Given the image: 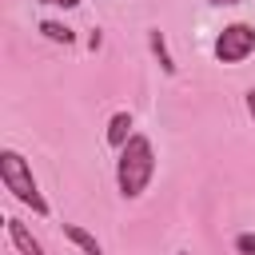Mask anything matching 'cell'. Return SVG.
<instances>
[{"instance_id":"cell-2","label":"cell","mask_w":255,"mask_h":255,"mask_svg":"<svg viewBox=\"0 0 255 255\" xmlns=\"http://www.w3.org/2000/svg\"><path fill=\"white\" fill-rule=\"evenodd\" d=\"M0 179H4V187H8L20 203H28L36 215H48V199L40 195V187H36V179H32V167H28V159H24L20 151H12V147L0 151Z\"/></svg>"},{"instance_id":"cell-3","label":"cell","mask_w":255,"mask_h":255,"mask_svg":"<svg viewBox=\"0 0 255 255\" xmlns=\"http://www.w3.org/2000/svg\"><path fill=\"white\" fill-rule=\"evenodd\" d=\"M255 52V28L251 24H227L215 40V60L219 64H243Z\"/></svg>"},{"instance_id":"cell-7","label":"cell","mask_w":255,"mask_h":255,"mask_svg":"<svg viewBox=\"0 0 255 255\" xmlns=\"http://www.w3.org/2000/svg\"><path fill=\"white\" fill-rule=\"evenodd\" d=\"M147 44H151V52L159 56V68H163V72H175V60H171V52H167V44H163V32H159V28H151V32H147Z\"/></svg>"},{"instance_id":"cell-6","label":"cell","mask_w":255,"mask_h":255,"mask_svg":"<svg viewBox=\"0 0 255 255\" xmlns=\"http://www.w3.org/2000/svg\"><path fill=\"white\" fill-rule=\"evenodd\" d=\"M64 235H68V239H72L84 255H104V247L96 243V235H92V231H84L80 223H64Z\"/></svg>"},{"instance_id":"cell-10","label":"cell","mask_w":255,"mask_h":255,"mask_svg":"<svg viewBox=\"0 0 255 255\" xmlns=\"http://www.w3.org/2000/svg\"><path fill=\"white\" fill-rule=\"evenodd\" d=\"M40 4H60V8H76L80 0H40Z\"/></svg>"},{"instance_id":"cell-8","label":"cell","mask_w":255,"mask_h":255,"mask_svg":"<svg viewBox=\"0 0 255 255\" xmlns=\"http://www.w3.org/2000/svg\"><path fill=\"white\" fill-rule=\"evenodd\" d=\"M40 32H44L48 40H56V44H72V28H68V24H60V20H44V24H40Z\"/></svg>"},{"instance_id":"cell-9","label":"cell","mask_w":255,"mask_h":255,"mask_svg":"<svg viewBox=\"0 0 255 255\" xmlns=\"http://www.w3.org/2000/svg\"><path fill=\"white\" fill-rule=\"evenodd\" d=\"M235 251H239V255H255V231H243V235L235 239Z\"/></svg>"},{"instance_id":"cell-13","label":"cell","mask_w":255,"mask_h":255,"mask_svg":"<svg viewBox=\"0 0 255 255\" xmlns=\"http://www.w3.org/2000/svg\"><path fill=\"white\" fill-rule=\"evenodd\" d=\"M179 255H187V251H179Z\"/></svg>"},{"instance_id":"cell-1","label":"cell","mask_w":255,"mask_h":255,"mask_svg":"<svg viewBox=\"0 0 255 255\" xmlns=\"http://www.w3.org/2000/svg\"><path fill=\"white\" fill-rule=\"evenodd\" d=\"M155 175V151H151V139L147 135H131L124 147H120V159H116V183H120V195L124 199H139L147 191Z\"/></svg>"},{"instance_id":"cell-11","label":"cell","mask_w":255,"mask_h":255,"mask_svg":"<svg viewBox=\"0 0 255 255\" xmlns=\"http://www.w3.org/2000/svg\"><path fill=\"white\" fill-rule=\"evenodd\" d=\"M247 112H251V120H255V88L247 92Z\"/></svg>"},{"instance_id":"cell-12","label":"cell","mask_w":255,"mask_h":255,"mask_svg":"<svg viewBox=\"0 0 255 255\" xmlns=\"http://www.w3.org/2000/svg\"><path fill=\"white\" fill-rule=\"evenodd\" d=\"M207 4H239V0H207Z\"/></svg>"},{"instance_id":"cell-5","label":"cell","mask_w":255,"mask_h":255,"mask_svg":"<svg viewBox=\"0 0 255 255\" xmlns=\"http://www.w3.org/2000/svg\"><path fill=\"white\" fill-rule=\"evenodd\" d=\"M131 135H135V131H131V116H128V112H116V116L108 120V143H112V147H124Z\"/></svg>"},{"instance_id":"cell-4","label":"cell","mask_w":255,"mask_h":255,"mask_svg":"<svg viewBox=\"0 0 255 255\" xmlns=\"http://www.w3.org/2000/svg\"><path fill=\"white\" fill-rule=\"evenodd\" d=\"M8 239L16 243V251L20 255H44V243L28 231V223H20V219H8Z\"/></svg>"}]
</instances>
